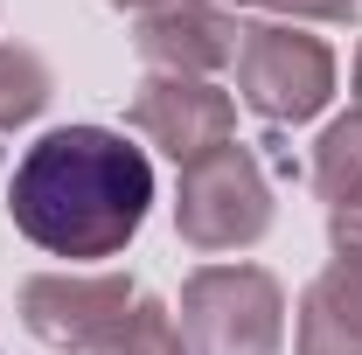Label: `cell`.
<instances>
[{"instance_id": "1", "label": "cell", "mask_w": 362, "mask_h": 355, "mask_svg": "<svg viewBox=\"0 0 362 355\" xmlns=\"http://www.w3.org/2000/svg\"><path fill=\"white\" fill-rule=\"evenodd\" d=\"M146 202H153L146 153L105 126H63V133L35 139L7 181L14 230L63 265H98V258L126 251Z\"/></svg>"}, {"instance_id": "2", "label": "cell", "mask_w": 362, "mask_h": 355, "mask_svg": "<svg viewBox=\"0 0 362 355\" xmlns=\"http://www.w3.org/2000/svg\"><path fill=\"white\" fill-rule=\"evenodd\" d=\"M195 355H272L279 349V286L251 265H216L188 286Z\"/></svg>"}, {"instance_id": "3", "label": "cell", "mask_w": 362, "mask_h": 355, "mask_svg": "<svg viewBox=\"0 0 362 355\" xmlns=\"http://www.w3.org/2000/svg\"><path fill=\"white\" fill-rule=\"evenodd\" d=\"M265 223H272V195H265V181H258V168H251V153L216 146V153L188 161V202H181L188 244H202V251L251 244Z\"/></svg>"}, {"instance_id": "4", "label": "cell", "mask_w": 362, "mask_h": 355, "mask_svg": "<svg viewBox=\"0 0 362 355\" xmlns=\"http://www.w3.org/2000/svg\"><path fill=\"white\" fill-rule=\"evenodd\" d=\"M237 77H244V98L272 112V119H307L320 98H327V49L314 35H293V28H251L237 42Z\"/></svg>"}, {"instance_id": "5", "label": "cell", "mask_w": 362, "mask_h": 355, "mask_svg": "<svg viewBox=\"0 0 362 355\" xmlns=\"http://www.w3.org/2000/svg\"><path fill=\"white\" fill-rule=\"evenodd\" d=\"M133 300V286L126 279H35L28 293H21V307H28V327L56 342V349H105V342H119V327L133 320L126 313Z\"/></svg>"}, {"instance_id": "6", "label": "cell", "mask_w": 362, "mask_h": 355, "mask_svg": "<svg viewBox=\"0 0 362 355\" xmlns=\"http://www.w3.org/2000/svg\"><path fill=\"white\" fill-rule=\"evenodd\" d=\"M341 265L327 272L300 320V355H362V209L334 223Z\"/></svg>"}, {"instance_id": "7", "label": "cell", "mask_w": 362, "mask_h": 355, "mask_svg": "<svg viewBox=\"0 0 362 355\" xmlns=\"http://www.w3.org/2000/svg\"><path fill=\"white\" fill-rule=\"evenodd\" d=\"M133 119L175 161H202V153L230 146V105L216 91H202V84H146L139 105H133Z\"/></svg>"}, {"instance_id": "8", "label": "cell", "mask_w": 362, "mask_h": 355, "mask_svg": "<svg viewBox=\"0 0 362 355\" xmlns=\"http://www.w3.org/2000/svg\"><path fill=\"white\" fill-rule=\"evenodd\" d=\"M320 188H327L334 202L362 209V112L341 119L334 133L320 139Z\"/></svg>"}, {"instance_id": "9", "label": "cell", "mask_w": 362, "mask_h": 355, "mask_svg": "<svg viewBox=\"0 0 362 355\" xmlns=\"http://www.w3.org/2000/svg\"><path fill=\"white\" fill-rule=\"evenodd\" d=\"M42 98H49L42 56H28V49H0V126H14V119L42 112Z\"/></svg>"}, {"instance_id": "10", "label": "cell", "mask_w": 362, "mask_h": 355, "mask_svg": "<svg viewBox=\"0 0 362 355\" xmlns=\"http://www.w3.org/2000/svg\"><path fill=\"white\" fill-rule=\"evenodd\" d=\"M105 355H181V334L168 327L160 307H139L133 320L119 327V342H105Z\"/></svg>"}, {"instance_id": "11", "label": "cell", "mask_w": 362, "mask_h": 355, "mask_svg": "<svg viewBox=\"0 0 362 355\" xmlns=\"http://www.w3.org/2000/svg\"><path fill=\"white\" fill-rule=\"evenodd\" d=\"M119 7H153V0H119Z\"/></svg>"}]
</instances>
